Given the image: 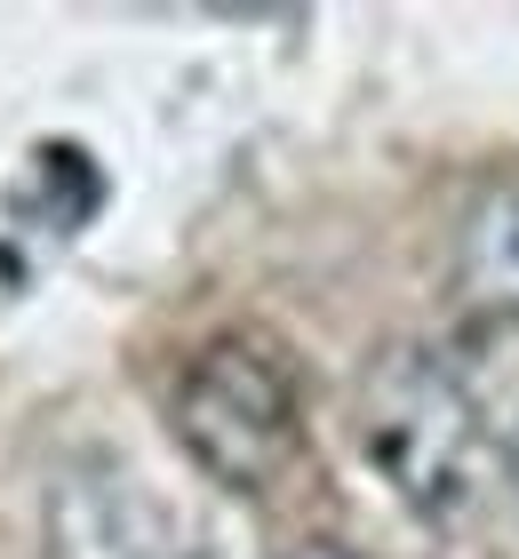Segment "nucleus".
I'll list each match as a JSON object with an SVG mask.
<instances>
[{
  "mask_svg": "<svg viewBox=\"0 0 519 559\" xmlns=\"http://www.w3.org/2000/svg\"><path fill=\"white\" fill-rule=\"evenodd\" d=\"M288 559H352V551H344V544H296Z\"/></svg>",
  "mask_w": 519,
  "mask_h": 559,
  "instance_id": "39448f33",
  "label": "nucleus"
},
{
  "mask_svg": "<svg viewBox=\"0 0 519 559\" xmlns=\"http://www.w3.org/2000/svg\"><path fill=\"white\" fill-rule=\"evenodd\" d=\"M359 440L392 496L424 520H463L487 496V424L456 368L424 344L376 352L359 376Z\"/></svg>",
  "mask_w": 519,
  "mask_h": 559,
  "instance_id": "f257e3e1",
  "label": "nucleus"
},
{
  "mask_svg": "<svg viewBox=\"0 0 519 559\" xmlns=\"http://www.w3.org/2000/svg\"><path fill=\"white\" fill-rule=\"evenodd\" d=\"M511 464H519V424H511Z\"/></svg>",
  "mask_w": 519,
  "mask_h": 559,
  "instance_id": "423d86ee",
  "label": "nucleus"
},
{
  "mask_svg": "<svg viewBox=\"0 0 519 559\" xmlns=\"http://www.w3.org/2000/svg\"><path fill=\"white\" fill-rule=\"evenodd\" d=\"M463 288L487 312H519V176L487 185L463 224Z\"/></svg>",
  "mask_w": 519,
  "mask_h": 559,
  "instance_id": "20e7f679",
  "label": "nucleus"
},
{
  "mask_svg": "<svg viewBox=\"0 0 519 559\" xmlns=\"http://www.w3.org/2000/svg\"><path fill=\"white\" fill-rule=\"evenodd\" d=\"M168 431L185 440V455L208 479H224V488H240V496L272 488V479L296 464V448H304L288 368H280L264 344H240V336L200 344L192 360L176 368Z\"/></svg>",
  "mask_w": 519,
  "mask_h": 559,
  "instance_id": "f03ea898",
  "label": "nucleus"
},
{
  "mask_svg": "<svg viewBox=\"0 0 519 559\" xmlns=\"http://www.w3.org/2000/svg\"><path fill=\"white\" fill-rule=\"evenodd\" d=\"M192 559H216V551H192Z\"/></svg>",
  "mask_w": 519,
  "mask_h": 559,
  "instance_id": "0eeeda50",
  "label": "nucleus"
},
{
  "mask_svg": "<svg viewBox=\"0 0 519 559\" xmlns=\"http://www.w3.org/2000/svg\"><path fill=\"white\" fill-rule=\"evenodd\" d=\"M48 536H57V559H192V551H176L168 512L113 464H81L57 479Z\"/></svg>",
  "mask_w": 519,
  "mask_h": 559,
  "instance_id": "7ed1b4c3",
  "label": "nucleus"
}]
</instances>
